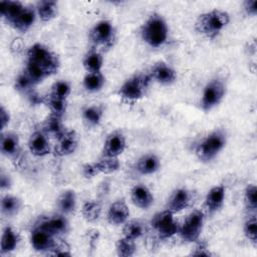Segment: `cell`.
<instances>
[{
  "label": "cell",
  "mask_w": 257,
  "mask_h": 257,
  "mask_svg": "<svg viewBox=\"0 0 257 257\" xmlns=\"http://www.w3.org/2000/svg\"><path fill=\"white\" fill-rule=\"evenodd\" d=\"M230 15L227 11L215 8L201 13L195 22V29L201 35L214 39L229 24Z\"/></svg>",
  "instance_id": "obj_1"
},
{
  "label": "cell",
  "mask_w": 257,
  "mask_h": 257,
  "mask_svg": "<svg viewBox=\"0 0 257 257\" xmlns=\"http://www.w3.org/2000/svg\"><path fill=\"white\" fill-rule=\"evenodd\" d=\"M140 34L144 42L157 48L163 46L169 37V26L162 14L153 12L142 24Z\"/></svg>",
  "instance_id": "obj_2"
},
{
  "label": "cell",
  "mask_w": 257,
  "mask_h": 257,
  "mask_svg": "<svg viewBox=\"0 0 257 257\" xmlns=\"http://www.w3.org/2000/svg\"><path fill=\"white\" fill-rule=\"evenodd\" d=\"M226 146V135L222 131H213L204 137L195 147V155L200 162L214 160Z\"/></svg>",
  "instance_id": "obj_3"
},
{
  "label": "cell",
  "mask_w": 257,
  "mask_h": 257,
  "mask_svg": "<svg viewBox=\"0 0 257 257\" xmlns=\"http://www.w3.org/2000/svg\"><path fill=\"white\" fill-rule=\"evenodd\" d=\"M27 61L41 66L48 76L55 74L59 67L60 61L58 56L42 43H34L27 50Z\"/></svg>",
  "instance_id": "obj_4"
},
{
  "label": "cell",
  "mask_w": 257,
  "mask_h": 257,
  "mask_svg": "<svg viewBox=\"0 0 257 257\" xmlns=\"http://www.w3.org/2000/svg\"><path fill=\"white\" fill-rule=\"evenodd\" d=\"M151 81L149 74H135L121 83L117 94L126 101L139 100L144 97Z\"/></svg>",
  "instance_id": "obj_5"
},
{
  "label": "cell",
  "mask_w": 257,
  "mask_h": 257,
  "mask_svg": "<svg viewBox=\"0 0 257 257\" xmlns=\"http://www.w3.org/2000/svg\"><path fill=\"white\" fill-rule=\"evenodd\" d=\"M205 215L204 212L196 209L192 211L179 227V235L182 240L188 243H194L200 239L204 227Z\"/></svg>",
  "instance_id": "obj_6"
},
{
  "label": "cell",
  "mask_w": 257,
  "mask_h": 257,
  "mask_svg": "<svg viewBox=\"0 0 257 257\" xmlns=\"http://www.w3.org/2000/svg\"><path fill=\"white\" fill-rule=\"evenodd\" d=\"M226 85L220 78H213L207 82L200 100L201 108L208 112L216 107L225 97Z\"/></svg>",
  "instance_id": "obj_7"
},
{
  "label": "cell",
  "mask_w": 257,
  "mask_h": 257,
  "mask_svg": "<svg viewBox=\"0 0 257 257\" xmlns=\"http://www.w3.org/2000/svg\"><path fill=\"white\" fill-rule=\"evenodd\" d=\"M174 213L168 209L156 213L152 220L151 226L155 233L161 239H170L179 232V224L175 220Z\"/></svg>",
  "instance_id": "obj_8"
},
{
  "label": "cell",
  "mask_w": 257,
  "mask_h": 257,
  "mask_svg": "<svg viewBox=\"0 0 257 257\" xmlns=\"http://www.w3.org/2000/svg\"><path fill=\"white\" fill-rule=\"evenodd\" d=\"M88 37L94 46L110 47L115 41L114 26L108 20H99L89 30Z\"/></svg>",
  "instance_id": "obj_9"
},
{
  "label": "cell",
  "mask_w": 257,
  "mask_h": 257,
  "mask_svg": "<svg viewBox=\"0 0 257 257\" xmlns=\"http://www.w3.org/2000/svg\"><path fill=\"white\" fill-rule=\"evenodd\" d=\"M57 237L51 235L49 232L36 225L30 233V243L33 249L40 253L49 254L54 246Z\"/></svg>",
  "instance_id": "obj_10"
},
{
  "label": "cell",
  "mask_w": 257,
  "mask_h": 257,
  "mask_svg": "<svg viewBox=\"0 0 257 257\" xmlns=\"http://www.w3.org/2000/svg\"><path fill=\"white\" fill-rule=\"evenodd\" d=\"M151 80L163 85H170L177 80L178 74L174 67L164 61L156 62L148 73Z\"/></svg>",
  "instance_id": "obj_11"
},
{
  "label": "cell",
  "mask_w": 257,
  "mask_h": 257,
  "mask_svg": "<svg viewBox=\"0 0 257 257\" xmlns=\"http://www.w3.org/2000/svg\"><path fill=\"white\" fill-rule=\"evenodd\" d=\"M49 232L55 237H59L69 230V223L64 214H54L49 217H45L36 224Z\"/></svg>",
  "instance_id": "obj_12"
},
{
  "label": "cell",
  "mask_w": 257,
  "mask_h": 257,
  "mask_svg": "<svg viewBox=\"0 0 257 257\" xmlns=\"http://www.w3.org/2000/svg\"><path fill=\"white\" fill-rule=\"evenodd\" d=\"M126 148V140L120 131H114L107 135L103 143L102 155L118 158Z\"/></svg>",
  "instance_id": "obj_13"
},
{
  "label": "cell",
  "mask_w": 257,
  "mask_h": 257,
  "mask_svg": "<svg viewBox=\"0 0 257 257\" xmlns=\"http://www.w3.org/2000/svg\"><path fill=\"white\" fill-rule=\"evenodd\" d=\"M29 152L35 157H45L51 152L47 134L44 131H35L28 140Z\"/></svg>",
  "instance_id": "obj_14"
},
{
  "label": "cell",
  "mask_w": 257,
  "mask_h": 257,
  "mask_svg": "<svg viewBox=\"0 0 257 257\" xmlns=\"http://www.w3.org/2000/svg\"><path fill=\"white\" fill-rule=\"evenodd\" d=\"M78 147V137L74 131L66 130L58 139L54 148L55 154L59 157H66L73 154Z\"/></svg>",
  "instance_id": "obj_15"
},
{
  "label": "cell",
  "mask_w": 257,
  "mask_h": 257,
  "mask_svg": "<svg viewBox=\"0 0 257 257\" xmlns=\"http://www.w3.org/2000/svg\"><path fill=\"white\" fill-rule=\"evenodd\" d=\"M225 198H226V187L223 184H219L212 187L208 191L205 197L204 205L206 210L210 214L216 213L223 207Z\"/></svg>",
  "instance_id": "obj_16"
},
{
  "label": "cell",
  "mask_w": 257,
  "mask_h": 257,
  "mask_svg": "<svg viewBox=\"0 0 257 257\" xmlns=\"http://www.w3.org/2000/svg\"><path fill=\"white\" fill-rule=\"evenodd\" d=\"M107 221L109 224L118 226L123 225L130 217V209L123 200H116L107 210Z\"/></svg>",
  "instance_id": "obj_17"
},
{
  "label": "cell",
  "mask_w": 257,
  "mask_h": 257,
  "mask_svg": "<svg viewBox=\"0 0 257 257\" xmlns=\"http://www.w3.org/2000/svg\"><path fill=\"white\" fill-rule=\"evenodd\" d=\"M131 200L136 207L147 210L154 203V195L147 186L138 184L131 190Z\"/></svg>",
  "instance_id": "obj_18"
},
{
  "label": "cell",
  "mask_w": 257,
  "mask_h": 257,
  "mask_svg": "<svg viewBox=\"0 0 257 257\" xmlns=\"http://www.w3.org/2000/svg\"><path fill=\"white\" fill-rule=\"evenodd\" d=\"M191 202V194L190 192L185 188H179L176 189L170 196L167 208L172 213H180L186 208L189 207Z\"/></svg>",
  "instance_id": "obj_19"
},
{
  "label": "cell",
  "mask_w": 257,
  "mask_h": 257,
  "mask_svg": "<svg viewBox=\"0 0 257 257\" xmlns=\"http://www.w3.org/2000/svg\"><path fill=\"white\" fill-rule=\"evenodd\" d=\"M1 153L8 158H15L20 152V140L15 133H2L0 140Z\"/></svg>",
  "instance_id": "obj_20"
},
{
  "label": "cell",
  "mask_w": 257,
  "mask_h": 257,
  "mask_svg": "<svg viewBox=\"0 0 257 257\" xmlns=\"http://www.w3.org/2000/svg\"><path fill=\"white\" fill-rule=\"evenodd\" d=\"M160 167L161 161L159 157L153 153L143 155L141 158H139L136 164V170L139 174L144 176L155 174L160 170Z\"/></svg>",
  "instance_id": "obj_21"
},
{
  "label": "cell",
  "mask_w": 257,
  "mask_h": 257,
  "mask_svg": "<svg viewBox=\"0 0 257 257\" xmlns=\"http://www.w3.org/2000/svg\"><path fill=\"white\" fill-rule=\"evenodd\" d=\"M20 242V236L18 232L11 226H6L1 235L0 252L1 255H5L13 252Z\"/></svg>",
  "instance_id": "obj_22"
},
{
  "label": "cell",
  "mask_w": 257,
  "mask_h": 257,
  "mask_svg": "<svg viewBox=\"0 0 257 257\" xmlns=\"http://www.w3.org/2000/svg\"><path fill=\"white\" fill-rule=\"evenodd\" d=\"M36 15L37 14H36L35 9H33L29 6H24L23 10L14 19V21L10 24V26H12L15 30L24 33L32 27V25L35 22Z\"/></svg>",
  "instance_id": "obj_23"
},
{
  "label": "cell",
  "mask_w": 257,
  "mask_h": 257,
  "mask_svg": "<svg viewBox=\"0 0 257 257\" xmlns=\"http://www.w3.org/2000/svg\"><path fill=\"white\" fill-rule=\"evenodd\" d=\"M35 11L42 22H49L56 17L58 4L53 0H41L36 3Z\"/></svg>",
  "instance_id": "obj_24"
},
{
  "label": "cell",
  "mask_w": 257,
  "mask_h": 257,
  "mask_svg": "<svg viewBox=\"0 0 257 257\" xmlns=\"http://www.w3.org/2000/svg\"><path fill=\"white\" fill-rule=\"evenodd\" d=\"M56 206L61 214H71L76 208V194L73 190L67 189L60 193L56 200Z\"/></svg>",
  "instance_id": "obj_25"
},
{
  "label": "cell",
  "mask_w": 257,
  "mask_h": 257,
  "mask_svg": "<svg viewBox=\"0 0 257 257\" xmlns=\"http://www.w3.org/2000/svg\"><path fill=\"white\" fill-rule=\"evenodd\" d=\"M23 8H24V5L19 1L4 0L0 2V14L2 18L5 19L9 25L20 14Z\"/></svg>",
  "instance_id": "obj_26"
},
{
  "label": "cell",
  "mask_w": 257,
  "mask_h": 257,
  "mask_svg": "<svg viewBox=\"0 0 257 257\" xmlns=\"http://www.w3.org/2000/svg\"><path fill=\"white\" fill-rule=\"evenodd\" d=\"M82 65L86 72H99L103 65V57L96 49H90L83 56Z\"/></svg>",
  "instance_id": "obj_27"
},
{
  "label": "cell",
  "mask_w": 257,
  "mask_h": 257,
  "mask_svg": "<svg viewBox=\"0 0 257 257\" xmlns=\"http://www.w3.org/2000/svg\"><path fill=\"white\" fill-rule=\"evenodd\" d=\"M43 131L47 135H52L53 137L58 139L66 131L62 122V116L54 113H49V115L44 120Z\"/></svg>",
  "instance_id": "obj_28"
},
{
  "label": "cell",
  "mask_w": 257,
  "mask_h": 257,
  "mask_svg": "<svg viewBox=\"0 0 257 257\" xmlns=\"http://www.w3.org/2000/svg\"><path fill=\"white\" fill-rule=\"evenodd\" d=\"M22 207V201L11 194H6L1 199V212L7 217H12L18 214Z\"/></svg>",
  "instance_id": "obj_29"
},
{
  "label": "cell",
  "mask_w": 257,
  "mask_h": 257,
  "mask_svg": "<svg viewBox=\"0 0 257 257\" xmlns=\"http://www.w3.org/2000/svg\"><path fill=\"white\" fill-rule=\"evenodd\" d=\"M105 83V76L101 71L99 72H86L82 79L83 87L89 92L99 91Z\"/></svg>",
  "instance_id": "obj_30"
},
{
  "label": "cell",
  "mask_w": 257,
  "mask_h": 257,
  "mask_svg": "<svg viewBox=\"0 0 257 257\" xmlns=\"http://www.w3.org/2000/svg\"><path fill=\"white\" fill-rule=\"evenodd\" d=\"M103 117V108L97 104L87 105L82 110V119L87 125H98Z\"/></svg>",
  "instance_id": "obj_31"
},
{
  "label": "cell",
  "mask_w": 257,
  "mask_h": 257,
  "mask_svg": "<svg viewBox=\"0 0 257 257\" xmlns=\"http://www.w3.org/2000/svg\"><path fill=\"white\" fill-rule=\"evenodd\" d=\"M94 163L96 165L98 174H105V175L112 174L120 168V162H119L118 158L109 157V156H105V155H102Z\"/></svg>",
  "instance_id": "obj_32"
},
{
  "label": "cell",
  "mask_w": 257,
  "mask_h": 257,
  "mask_svg": "<svg viewBox=\"0 0 257 257\" xmlns=\"http://www.w3.org/2000/svg\"><path fill=\"white\" fill-rule=\"evenodd\" d=\"M80 212L85 221L92 223L98 220L101 214V206L97 201L89 200L83 203Z\"/></svg>",
  "instance_id": "obj_33"
},
{
  "label": "cell",
  "mask_w": 257,
  "mask_h": 257,
  "mask_svg": "<svg viewBox=\"0 0 257 257\" xmlns=\"http://www.w3.org/2000/svg\"><path fill=\"white\" fill-rule=\"evenodd\" d=\"M144 234V225L139 220H127L122 227V236L132 239L137 240L140 237H142Z\"/></svg>",
  "instance_id": "obj_34"
},
{
  "label": "cell",
  "mask_w": 257,
  "mask_h": 257,
  "mask_svg": "<svg viewBox=\"0 0 257 257\" xmlns=\"http://www.w3.org/2000/svg\"><path fill=\"white\" fill-rule=\"evenodd\" d=\"M25 74L30 78V80L33 82V84H38L41 81H43L46 77H48L45 70L39 66L38 64H35L33 62H26V66L23 70Z\"/></svg>",
  "instance_id": "obj_35"
},
{
  "label": "cell",
  "mask_w": 257,
  "mask_h": 257,
  "mask_svg": "<svg viewBox=\"0 0 257 257\" xmlns=\"http://www.w3.org/2000/svg\"><path fill=\"white\" fill-rule=\"evenodd\" d=\"M115 250L118 256H121V257L133 256L137 250L136 241L122 236L121 238L117 239L115 243Z\"/></svg>",
  "instance_id": "obj_36"
},
{
  "label": "cell",
  "mask_w": 257,
  "mask_h": 257,
  "mask_svg": "<svg viewBox=\"0 0 257 257\" xmlns=\"http://www.w3.org/2000/svg\"><path fill=\"white\" fill-rule=\"evenodd\" d=\"M71 92V86H70V83L66 80H63V79H59V80H56L52 86H51V89H50V92H49V95L53 96V97H57V98H60V99H67V97L69 96Z\"/></svg>",
  "instance_id": "obj_37"
},
{
  "label": "cell",
  "mask_w": 257,
  "mask_h": 257,
  "mask_svg": "<svg viewBox=\"0 0 257 257\" xmlns=\"http://www.w3.org/2000/svg\"><path fill=\"white\" fill-rule=\"evenodd\" d=\"M244 203L251 214H255L257 209V189L254 184H248L244 191Z\"/></svg>",
  "instance_id": "obj_38"
},
{
  "label": "cell",
  "mask_w": 257,
  "mask_h": 257,
  "mask_svg": "<svg viewBox=\"0 0 257 257\" xmlns=\"http://www.w3.org/2000/svg\"><path fill=\"white\" fill-rule=\"evenodd\" d=\"M243 232L245 237L254 245L257 242V219L256 214H251L244 222Z\"/></svg>",
  "instance_id": "obj_39"
},
{
  "label": "cell",
  "mask_w": 257,
  "mask_h": 257,
  "mask_svg": "<svg viewBox=\"0 0 257 257\" xmlns=\"http://www.w3.org/2000/svg\"><path fill=\"white\" fill-rule=\"evenodd\" d=\"M44 103L49 108L50 113H54V114H57L60 116H63V114L66 110V106H67L65 99L53 97L49 94L46 98H44Z\"/></svg>",
  "instance_id": "obj_40"
},
{
  "label": "cell",
  "mask_w": 257,
  "mask_h": 257,
  "mask_svg": "<svg viewBox=\"0 0 257 257\" xmlns=\"http://www.w3.org/2000/svg\"><path fill=\"white\" fill-rule=\"evenodd\" d=\"M33 82L30 80V78L25 74V72H21L15 79V89L22 91V92H29L31 91V88L33 86Z\"/></svg>",
  "instance_id": "obj_41"
},
{
  "label": "cell",
  "mask_w": 257,
  "mask_h": 257,
  "mask_svg": "<svg viewBox=\"0 0 257 257\" xmlns=\"http://www.w3.org/2000/svg\"><path fill=\"white\" fill-rule=\"evenodd\" d=\"M49 254L56 255V256H70L71 255L70 246L64 240H61L57 237L55 240L54 246L51 249Z\"/></svg>",
  "instance_id": "obj_42"
},
{
  "label": "cell",
  "mask_w": 257,
  "mask_h": 257,
  "mask_svg": "<svg viewBox=\"0 0 257 257\" xmlns=\"http://www.w3.org/2000/svg\"><path fill=\"white\" fill-rule=\"evenodd\" d=\"M190 254L193 256H211L212 255L209 249L208 243L200 239L194 242V247L192 248Z\"/></svg>",
  "instance_id": "obj_43"
},
{
  "label": "cell",
  "mask_w": 257,
  "mask_h": 257,
  "mask_svg": "<svg viewBox=\"0 0 257 257\" xmlns=\"http://www.w3.org/2000/svg\"><path fill=\"white\" fill-rule=\"evenodd\" d=\"M82 175L87 178V179H91L93 177H95L96 175H98V171L96 169V165L95 163H87L82 167Z\"/></svg>",
  "instance_id": "obj_44"
},
{
  "label": "cell",
  "mask_w": 257,
  "mask_h": 257,
  "mask_svg": "<svg viewBox=\"0 0 257 257\" xmlns=\"http://www.w3.org/2000/svg\"><path fill=\"white\" fill-rule=\"evenodd\" d=\"M243 9L248 16H255L257 14V1L256 0L244 1Z\"/></svg>",
  "instance_id": "obj_45"
},
{
  "label": "cell",
  "mask_w": 257,
  "mask_h": 257,
  "mask_svg": "<svg viewBox=\"0 0 257 257\" xmlns=\"http://www.w3.org/2000/svg\"><path fill=\"white\" fill-rule=\"evenodd\" d=\"M9 121H10V113L5 108L4 105H1V108H0V128H1L2 132L8 125Z\"/></svg>",
  "instance_id": "obj_46"
},
{
  "label": "cell",
  "mask_w": 257,
  "mask_h": 257,
  "mask_svg": "<svg viewBox=\"0 0 257 257\" xmlns=\"http://www.w3.org/2000/svg\"><path fill=\"white\" fill-rule=\"evenodd\" d=\"M12 185V181L9 175L6 174H1V178H0V187L2 190H8L10 189Z\"/></svg>",
  "instance_id": "obj_47"
}]
</instances>
